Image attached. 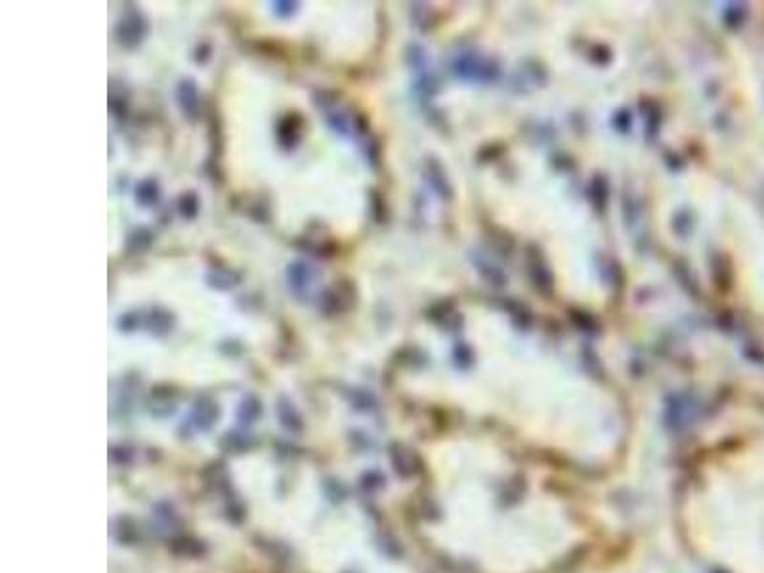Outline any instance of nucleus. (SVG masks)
Returning <instances> with one entry per match:
<instances>
[{"mask_svg":"<svg viewBox=\"0 0 764 573\" xmlns=\"http://www.w3.org/2000/svg\"><path fill=\"white\" fill-rule=\"evenodd\" d=\"M144 31H145V25L140 22V17H138V15H132L130 20L121 22L119 29H117V33H119V41H121V44H124V46H134V44L140 43V41H142V36H144Z\"/></svg>","mask_w":764,"mask_h":573,"instance_id":"nucleus-1","label":"nucleus"},{"mask_svg":"<svg viewBox=\"0 0 764 573\" xmlns=\"http://www.w3.org/2000/svg\"><path fill=\"white\" fill-rule=\"evenodd\" d=\"M311 277H314V270H311V266L304 264V262H296L288 268V285L296 294L304 293L311 285Z\"/></svg>","mask_w":764,"mask_h":573,"instance_id":"nucleus-2","label":"nucleus"},{"mask_svg":"<svg viewBox=\"0 0 764 573\" xmlns=\"http://www.w3.org/2000/svg\"><path fill=\"white\" fill-rule=\"evenodd\" d=\"M197 88H195V85L191 82V80H182L180 86H178V100H180V106L182 109L186 111V113L189 115V117H193V113L197 111Z\"/></svg>","mask_w":764,"mask_h":573,"instance_id":"nucleus-3","label":"nucleus"},{"mask_svg":"<svg viewBox=\"0 0 764 573\" xmlns=\"http://www.w3.org/2000/svg\"><path fill=\"white\" fill-rule=\"evenodd\" d=\"M157 199H159V187H157V184H155L153 180H144V182H140V186L136 187L138 203H140V205H144V207H147V205H153Z\"/></svg>","mask_w":764,"mask_h":573,"instance_id":"nucleus-4","label":"nucleus"},{"mask_svg":"<svg viewBox=\"0 0 764 573\" xmlns=\"http://www.w3.org/2000/svg\"><path fill=\"white\" fill-rule=\"evenodd\" d=\"M197 210H199V201H197V197H195L193 194L184 195V197L180 199L182 216H186V218H193V216L197 215Z\"/></svg>","mask_w":764,"mask_h":573,"instance_id":"nucleus-5","label":"nucleus"},{"mask_svg":"<svg viewBox=\"0 0 764 573\" xmlns=\"http://www.w3.org/2000/svg\"><path fill=\"white\" fill-rule=\"evenodd\" d=\"M149 327H152V331L153 329L168 331L170 327H172L170 315L166 314V312H153V314L149 315Z\"/></svg>","mask_w":764,"mask_h":573,"instance_id":"nucleus-6","label":"nucleus"},{"mask_svg":"<svg viewBox=\"0 0 764 573\" xmlns=\"http://www.w3.org/2000/svg\"><path fill=\"white\" fill-rule=\"evenodd\" d=\"M214 286H218V289H230L233 283H231V275L230 273H222V272H216L214 273V283H212Z\"/></svg>","mask_w":764,"mask_h":573,"instance_id":"nucleus-7","label":"nucleus"},{"mask_svg":"<svg viewBox=\"0 0 764 573\" xmlns=\"http://www.w3.org/2000/svg\"><path fill=\"white\" fill-rule=\"evenodd\" d=\"M274 10L275 14L291 15L296 10V4L295 2H277V4H274Z\"/></svg>","mask_w":764,"mask_h":573,"instance_id":"nucleus-8","label":"nucleus"}]
</instances>
